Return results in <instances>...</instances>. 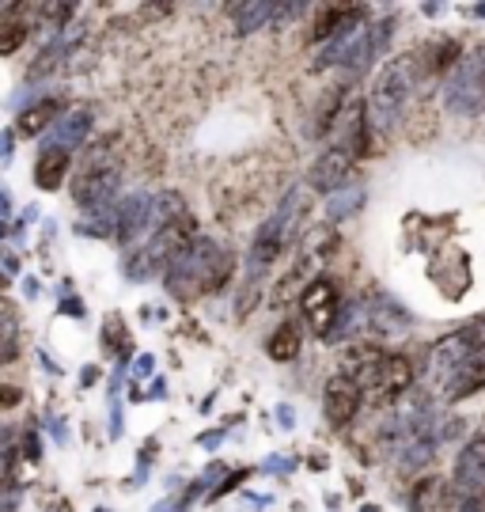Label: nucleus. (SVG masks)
<instances>
[{"label": "nucleus", "mask_w": 485, "mask_h": 512, "mask_svg": "<svg viewBox=\"0 0 485 512\" xmlns=\"http://www.w3.org/2000/svg\"><path fill=\"white\" fill-rule=\"evenodd\" d=\"M61 114H65V99H61V95H38L35 103H27V110H19L16 114L12 133H16V141L19 137H23V141L46 137V133L57 126Z\"/></svg>", "instance_id": "14"}, {"label": "nucleus", "mask_w": 485, "mask_h": 512, "mask_svg": "<svg viewBox=\"0 0 485 512\" xmlns=\"http://www.w3.org/2000/svg\"><path fill=\"white\" fill-rule=\"evenodd\" d=\"M152 368H156V357H152V353H141V357L133 361V380H144Z\"/></svg>", "instance_id": "35"}, {"label": "nucleus", "mask_w": 485, "mask_h": 512, "mask_svg": "<svg viewBox=\"0 0 485 512\" xmlns=\"http://www.w3.org/2000/svg\"><path fill=\"white\" fill-rule=\"evenodd\" d=\"M42 425H46V429H50V437H54L57 444H69V429H65V418H57L54 410H50V414H46V418H42Z\"/></svg>", "instance_id": "30"}, {"label": "nucleus", "mask_w": 485, "mask_h": 512, "mask_svg": "<svg viewBox=\"0 0 485 512\" xmlns=\"http://www.w3.org/2000/svg\"><path fill=\"white\" fill-rule=\"evenodd\" d=\"M19 403H23V387L0 384V410H16Z\"/></svg>", "instance_id": "32"}, {"label": "nucleus", "mask_w": 485, "mask_h": 512, "mask_svg": "<svg viewBox=\"0 0 485 512\" xmlns=\"http://www.w3.org/2000/svg\"><path fill=\"white\" fill-rule=\"evenodd\" d=\"M38 365H42V372H50V376H61V368L54 365V357L46 349H38Z\"/></svg>", "instance_id": "39"}, {"label": "nucleus", "mask_w": 485, "mask_h": 512, "mask_svg": "<svg viewBox=\"0 0 485 512\" xmlns=\"http://www.w3.org/2000/svg\"><path fill=\"white\" fill-rule=\"evenodd\" d=\"M353 167H357V160H353L345 148L330 145L319 152L315 164L307 167V186L330 198V194H338L345 186H353Z\"/></svg>", "instance_id": "12"}, {"label": "nucleus", "mask_w": 485, "mask_h": 512, "mask_svg": "<svg viewBox=\"0 0 485 512\" xmlns=\"http://www.w3.org/2000/svg\"><path fill=\"white\" fill-rule=\"evenodd\" d=\"M470 12H474V16H482V19H485V4H478V8H470Z\"/></svg>", "instance_id": "44"}, {"label": "nucleus", "mask_w": 485, "mask_h": 512, "mask_svg": "<svg viewBox=\"0 0 485 512\" xmlns=\"http://www.w3.org/2000/svg\"><path fill=\"white\" fill-rule=\"evenodd\" d=\"M19 509V494L12 486H0V512H16Z\"/></svg>", "instance_id": "36"}, {"label": "nucleus", "mask_w": 485, "mask_h": 512, "mask_svg": "<svg viewBox=\"0 0 485 512\" xmlns=\"http://www.w3.org/2000/svg\"><path fill=\"white\" fill-rule=\"evenodd\" d=\"M444 107L459 118H474L485 110V42L459 57V65L444 76Z\"/></svg>", "instance_id": "7"}, {"label": "nucleus", "mask_w": 485, "mask_h": 512, "mask_svg": "<svg viewBox=\"0 0 485 512\" xmlns=\"http://www.w3.org/2000/svg\"><path fill=\"white\" fill-rule=\"evenodd\" d=\"M247 478H251V471H235V475H228L224 482H220V486H213V490H209V501H216V497H224V494H232L235 486H239V482H247Z\"/></svg>", "instance_id": "29"}, {"label": "nucleus", "mask_w": 485, "mask_h": 512, "mask_svg": "<svg viewBox=\"0 0 485 512\" xmlns=\"http://www.w3.org/2000/svg\"><path fill=\"white\" fill-rule=\"evenodd\" d=\"M144 399H167V384H163V380H152V391H148Z\"/></svg>", "instance_id": "43"}, {"label": "nucleus", "mask_w": 485, "mask_h": 512, "mask_svg": "<svg viewBox=\"0 0 485 512\" xmlns=\"http://www.w3.org/2000/svg\"><path fill=\"white\" fill-rule=\"evenodd\" d=\"M277 425H281V429H292V425H296V414H292V406H277Z\"/></svg>", "instance_id": "37"}, {"label": "nucleus", "mask_w": 485, "mask_h": 512, "mask_svg": "<svg viewBox=\"0 0 485 512\" xmlns=\"http://www.w3.org/2000/svg\"><path fill=\"white\" fill-rule=\"evenodd\" d=\"M198 494H201V486H198V482H190V490H186V494L163 497V501L152 512H186V509H190V501H194Z\"/></svg>", "instance_id": "26"}, {"label": "nucleus", "mask_w": 485, "mask_h": 512, "mask_svg": "<svg viewBox=\"0 0 485 512\" xmlns=\"http://www.w3.org/2000/svg\"><path fill=\"white\" fill-rule=\"evenodd\" d=\"M455 338H459L470 353H485V311L482 315H474V319H467L463 327L455 330Z\"/></svg>", "instance_id": "25"}, {"label": "nucleus", "mask_w": 485, "mask_h": 512, "mask_svg": "<svg viewBox=\"0 0 485 512\" xmlns=\"http://www.w3.org/2000/svg\"><path fill=\"white\" fill-rule=\"evenodd\" d=\"M114 141L118 137H103L99 145H91L88 160L80 164L76 179H72L69 194L72 205L84 217H99V213H114L118 205V190H122V164L114 160Z\"/></svg>", "instance_id": "3"}, {"label": "nucleus", "mask_w": 485, "mask_h": 512, "mask_svg": "<svg viewBox=\"0 0 485 512\" xmlns=\"http://www.w3.org/2000/svg\"><path fill=\"white\" fill-rule=\"evenodd\" d=\"M395 19H379V23H364L360 31H353L349 38H338L323 50V57L315 61V69H330V65H345L353 76H364L379 57L391 50L395 38Z\"/></svg>", "instance_id": "6"}, {"label": "nucleus", "mask_w": 485, "mask_h": 512, "mask_svg": "<svg viewBox=\"0 0 485 512\" xmlns=\"http://www.w3.org/2000/svg\"><path fill=\"white\" fill-rule=\"evenodd\" d=\"M300 209H304V186H292L270 217L262 220V228L254 232L251 251H247V277H251V285L270 274L273 266H277V258L285 255V247L296 236V224H300Z\"/></svg>", "instance_id": "5"}, {"label": "nucleus", "mask_w": 485, "mask_h": 512, "mask_svg": "<svg viewBox=\"0 0 485 512\" xmlns=\"http://www.w3.org/2000/svg\"><path fill=\"white\" fill-rule=\"evenodd\" d=\"M0 266H4V277H19V270H23V262L12 247H0Z\"/></svg>", "instance_id": "33"}, {"label": "nucleus", "mask_w": 485, "mask_h": 512, "mask_svg": "<svg viewBox=\"0 0 485 512\" xmlns=\"http://www.w3.org/2000/svg\"><path fill=\"white\" fill-rule=\"evenodd\" d=\"M57 311L69 315V319H84V315H88L84 300H80L76 293H69V285H61V304H57Z\"/></svg>", "instance_id": "27"}, {"label": "nucleus", "mask_w": 485, "mask_h": 512, "mask_svg": "<svg viewBox=\"0 0 485 512\" xmlns=\"http://www.w3.org/2000/svg\"><path fill=\"white\" fill-rule=\"evenodd\" d=\"M474 391H485V353H474L455 368V376L444 384V399L455 403V399H467Z\"/></svg>", "instance_id": "20"}, {"label": "nucleus", "mask_w": 485, "mask_h": 512, "mask_svg": "<svg viewBox=\"0 0 485 512\" xmlns=\"http://www.w3.org/2000/svg\"><path fill=\"white\" fill-rule=\"evenodd\" d=\"M228 16L235 23V35H254L262 27H270L281 19V4H270V0H247V4H232Z\"/></svg>", "instance_id": "19"}, {"label": "nucleus", "mask_w": 485, "mask_h": 512, "mask_svg": "<svg viewBox=\"0 0 485 512\" xmlns=\"http://www.w3.org/2000/svg\"><path fill=\"white\" fill-rule=\"evenodd\" d=\"M12 213H16V205H12V198H8V190L0 186V220H12Z\"/></svg>", "instance_id": "38"}, {"label": "nucleus", "mask_w": 485, "mask_h": 512, "mask_svg": "<svg viewBox=\"0 0 485 512\" xmlns=\"http://www.w3.org/2000/svg\"><path fill=\"white\" fill-rule=\"evenodd\" d=\"M364 323L376 330V334H383V338H391V334H406L410 330V311L398 308L395 300H387V296H379V300L364 304Z\"/></svg>", "instance_id": "17"}, {"label": "nucleus", "mask_w": 485, "mask_h": 512, "mask_svg": "<svg viewBox=\"0 0 485 512\" xmlns=\"http://www.w3.org/2000/svg\"><path fill=\"white\" fill-rule=\"evenodd\" d=\"M300 311H304L307 327L315 330L319 338L330 342V334H334L338 319H342V296H338V285H334L330 277H315L304 293H300Z\"/></svg>", "instance_id": "10"}, {"label": "nucleus", "mask_w": 485, "mask_h": 512, "mask_svg": "<svg viewBox=\"0 0 485 512\" xmlns=\"http://www.w3.org/2000/svg\"><path fill=\"white\" fill-rule=\"evenodd\" d=\"M451 494L459 512H485V437H474L455 459Z\"/></svg>", "instance_id": "8"}, {"label": "nucleus", "mask_w": 485, "mask_h": 512, "mask_svg": "<svg viewBox=\"0 0 485 512\" xmlns=\"http://www.w3.org/2000/svg\"><path fill=\"white\" fill-rule=\"evenodd\" d=\"M364 23H368V8L364 4H323L315 27H311V42H326L330 46V42L360 31Z\"/></svg>", "instance_id": "13"}, {"label": "nucleus", "mask_w": 485, "mask_h": 512, "mask_svg": "<svg viewBox=\"0 0 485 512\" xmlns=\"http://www.w3.org/2000/svg\"><path fill=\"white\" fill-rule=\"evenodd\" d=\"M27 35H31V19L23 16V8L4 4L0 8V57H12L16 50H23Z\"/></svg>", "instance_id": "21"}, {"label": "nucleus", "mask_w": 485, "mask_h": 512, "mask_svg": "<svg viewBox=\"0 0 485 512\" xmlns=\"http://www.w3.org/2000/svg\"><path fill=\"white\" fill-rule=\"evenodd\" d=\"M80 384H84V387L99 384V368H95V365H88V368H84V372H80Z\"/></svg>", "instance_id": "41"}, {"label": "nucleus", "mask_w": 485, "mask_h": 512, "mask_svg": "<svg viewBox=\"0 0 485 512\" xmlns=\"http://www.w3.org/2000/svg\"><path fill=\"white\" fill-rule=\"evenodd\" d=\"M12 156H16V133L0 129V164H12Z\"/></svg>", "instance_id": "34"}, {"label": "nucleus", "mask_w": 485, "mask_h": 512, "mask_svg": "<svg viewBox=\"0 0 485 512\" xmlns=\"http://www.w3.org/2000/svg\"><path fill=\"white\" fill-rule=\"evenodd\" d=\"M72 171V156L69 152H61V148H38V160H35V186L38 190H46V194H54L65 186Z\"/></svg>", "instance_id": "18"}, {"label": "nucleus", "mask_w": 485, "mask_h": 512, "mask_svg": "<svg viewBox=\"0 0 485 512\" xmlns=\"http://www.w3.org/2000/svg\"><path fill=\"white\" fill-rule=\"evenodd\" d=\"M201 444H205V448H216V444H220V440H224V429H216V433H201Z\"/></svg>", "instance_id": "42"}, {"label": "nucleus", "mask_w": 485, "mask_h": 512, "mask_svg": "<svg viewBox=\"0 0 485 512\" xmlns=\"http://www.w3.org/2000/svg\"><path fill=\"white\" fill-rule=\"evenodd\" d=\"M19 289H23V296H27V300H35V296H38V277H23V281H19Z\"/></svg>", "instance_id": "40"}, {"label": "nucleus", "mask_w": 485, "mask_h": 512, "mask_svg": "<svg viewBox=\"0 0 485 512\" xmlns=\"http://www.w3.org/2000/svg\"><path fill=\"white\" fill-rule=\"evenodd\" d=\"M345 376H353L360 384V391H364V399L376 406L398 403L417 380L410 357H402V353H383V349H372V346H364L353 353V372H345Z\"/></svg>", "instance_id": "4"}, {"label": "nucleus", "mask_w": 485, "mask_h": 512, "mask_svg": "<svg viewBox=\"0 0 485 512\" xmlns=\"http://www.w3.org/2000/svg\"><path fill=\"white\" fill-rule=\"evenodd\" d=\"M235 270V255L213 236H194L179 251V258L163 270V289L175 300H201L228 285Z\"/></svg>", "instance_id": "1"}, {"label": "nucleus", "mask_w": 485, "mask_h": 512, "mask_svg": "<svg viewBox=\"0 0 485 512\" xmlns=\"http://www.w3.org/2000/svg\"><path fill=\"white\" fill-rule=\"evenodd\" d=\"M410 512H455L451 482L440 475H421L410 490Z\"/></svg>", "instance_id": "16"}, {"label": "nucleus", "mask_w": 485, "mask_h": 512, "mask_svg": "<svg viewBox=\"0 0 485 512\" xmlns=\"http://www.w3.org/2000/svg\"><path fill=\"white\" fill-rule=\"evenodd\" d=\"M95 512H110V509H107V505H99V509H95Z\"/></svg>", "instance_id": "45"}, {"label": "nucleus", "mask_w": 485, "mask_h": 512, "mask_svg": "<svg viewBox=\"0 0 485 512\" xmlns=\"http://www.w3.org/2000/svg\"><path fill=\"white\" fill-rule=\"evenodd\" d=\"M360 406H364V391H360V384L353 380V376H345V372H338V376H330L323 387V418L330 429H349L353 421H357Z\"/></svg>", "instance_id": "11"}, {"label": "nucleus", "mask_w": 485, "mask_h": 512, "mask_svg": "<svg viewBox=\"0 0 485 512\" xmlns=\"http://www.w3.org/2000/svg\"><path fill=\"white\" fill-rule=\"evenodd\" d=\"M421 80H429L421 54H402V57H395V61H387L383 73L376 76V84H372V92H368V103H364L372 129L391 133Z\"/></svg>", "instance_id": "2"}, {"label": "nucleus", "mask_w": 485, "mask_h": 512, "mask_svg": "<svg viewBox=\"0 0 485 512\" xmlns=\"http://www.w3.org/2000/svg\"><path fill=\"white\" fill-rule=\"evenodd\" d=\"M368 202V194H364V186H345V190H338V194H330L326 198V220L330 224H342V220L357 217V209Z\"/></svg>", "instance_id": "23"}, {"label": "nucleus", "mask_w": 485, "mask_h": 512, "mask_svg": "<svg viewBox=\"0 0 485 512\" xmlns=\"http://www.w3.org/2000/svg\"><path fill=\"white\" fill-rule=\"evenodd\" d=\"M23 459L27 463L42 459V437H38V429H23Z\"/></svg>", "instance_id": "28"}, {"label": "nucleus", "mask_w": 485, "mask_h": 512, "mask_svg": "<svg viewBox=\"0 0 485 512\" xmlns=\"http://www.w3.org/2000/svg\"><path fill=\"white\" fill-rule=\"evenodd\" d=\"M228 475H232V471H228L224 463H213V467H205V471H201L198 486L201 490H213V482H220V478H228Z\"/></svg>", "instance_id": "31"}, {"label": "nucleus", "mask_w": 485, "mask_h": 512, "mask_svg": "<svg viewBox=\"0 0 485 512\" xmlns=\"http://www.w3.org/2000/svg\"><path fill=\"white\" fill-rule=\"evenodd\" d=\"M91 126H95V118H91L88 107H76V110H65L61 118H57V126L42 137V148H61V152H69L76 156L80 148L88 145L91 137Z\"/></svg>", "instance_id": "15"}, {"label": "nucleus", "mask_w": 485, "mask_h": 512, "mask_svg": "<svg viewBox=\"0 0 485 512\" xmlns=\"http://www.w3.org/2000/svg\"><path fill=\"white\" fill-rule=\"evenodd\" d=\"M99 342H103V349H107V353H114V357H118V365H126V357H129V330H126V319H122V315H118V311H110L107 315V323H103V338H99Z\"/></svg>", "instance_id": "24"}, {"label": "nucleus", "mask_w": 485, "mask_h": 512, "mask_svg": "<svg viewBox=\"0 0 485 512\" xmlns=\"http://www.w3.org/2000/svg\"><path fill=\"white\" fill-rule=\"evenodd\" d=\"M300 349H304V334L296 323H281V327L270 334V342H266V357H270L273 365H292L296 357H300Z\"/></svg>", "instance_id": "22"}, {"label": "nucleus", "mask_w": 485, "mask_h": 512, "mask_svg": "<svg viewBox=\"0 0 485 512\" xmlns=\"http://www.w3.org/2000/svg\"><path fill=\"white\" fill-rule=\"evenodd\" d=\"M156 228V194L133 190L114 205V243H122L126 251L141 247Z\"/></svg>", "instance_id": "9"}]
</instances>
